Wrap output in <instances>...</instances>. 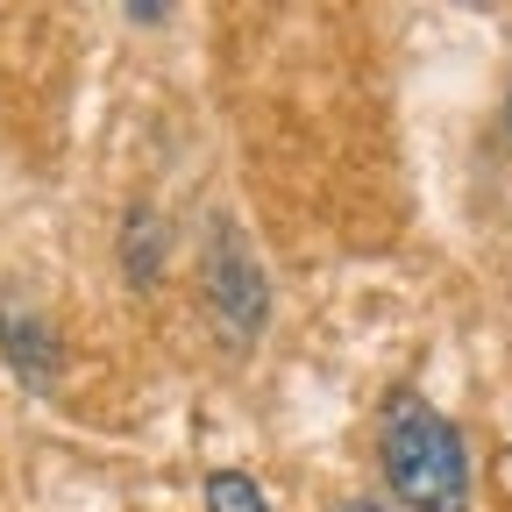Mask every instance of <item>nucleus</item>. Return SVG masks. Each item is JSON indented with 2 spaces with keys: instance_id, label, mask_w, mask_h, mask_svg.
<instances>
[{
  "instance_id": "423d86ee",
  "label": "nucleus",
  "mask_w": 512,
  "mask_h": 512,
  "mask_svg": "<svg viewBox=\"0 0 512 512\" xmlns=\"http://www.w3.org/2000/svg\"><path fill=\"white\" fill-rule=\"evenodd\" d=\"M342 512H384V505H370V498H349V505H342Z\"/></svg>"
},
{
  "instance_id": "39448f33",
  "label": "nucleus",
  "mask_w": 512,
  "mask_h": 512,
  "mask_svg": "<svg viewBox=\"0 0 512 512\" xmlns=\"http://www.w3.org/2000/svg\"><path fill=\"white\" fill-rule=\"evenodd\" d=\"M207 512H271L264 491H256L242 470H214L207 477Z\"/></svg>"
},
{
  "instance_id": "7ed1b4c3",
  "label": "nucleus",
  "mask_w": 512,
  "mask_h": 512,
  "mask_svg": "<svg viewBox=\"0 0 512 512\" xmlns=\"http://www.w3.org/2000/svg\"><path fill=\"white\" fill-rule=\"evenodd\" d=\"M0 349H8V363L29 384H50L57 377V335H50V320L29 313L22 299H0Z\"/></svg>"
},
{
  "instance_id": "f257e3e1",
  "label": "nucleus",
  "mask_w": 512,
  "mask_h": 512,
  "mask_svg": "<svg viewBox=\"0 0 512 512\" xmlns=\"http://www.w3.org/2000/svg\"><path fill=\"white\" fill-rule=\"evenodd\" d=\"M377 463L406 512H463L470 505V448L456 420L434 413L420 392H392L377 420Z\"/></svg>"
},
{
  "instance_id": "f03ea898",
  "label": "nucleus",
  "mask_w": 512,
  "mask_h": 512,
  "mask_svg": "<svg viewBox=\"0 0 512 512\" xmlns=\"http://www.w3.org/2000/svg\"><path fill=\"white\" fill-rule=\"evenodd\" d=\"M207 306H214V320H221L228 342H249L256 328H264V313H271V285H264L249 242H242L228 221H221L214 242H207Z\"/></svg>"
},
{
  "instance_id": "20e7f679",
  "label": "nucleus",
  "mask_w": 512,
  "mask_h": 512,
  "mask_svg": "<svg viewBox=\"0 0 512 512\" xmlns=\"http://www.w3.org/2000/svg\"><path fill=\"white\" fill-rule=\"evenodd\" d=\"M164 271V221L157 214H128V278H136V285H150Z\"/></svg>"
}]
</instances>
